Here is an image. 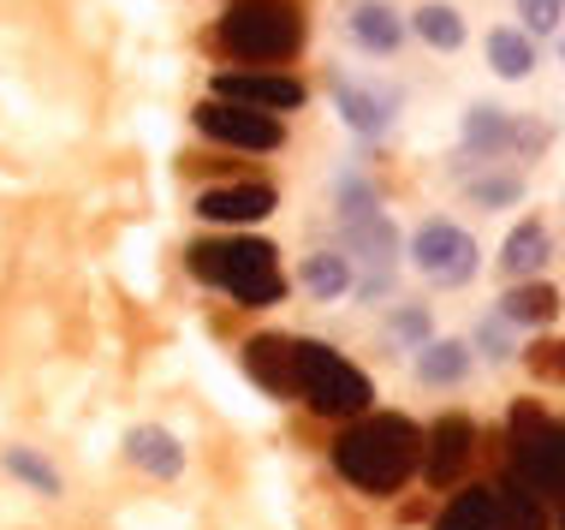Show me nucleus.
Instances as JSON below:
<instances>
[{
    "mask_svg": "<svg viewBox=\"0 0 565 530\" xmlns=\"http://www.w3.org/2000/svg\"><path fill=\"white\" fill-rule=\"evenodd\" d=\"M423 459V430L399 412H363L333 442V471L363 495H399Z\"/></svg>",
    "mask_w": 565,
    "mask_h": 530,
    "instance_id": "1",
    "label": "nucleus"
},
{
    "mask_svg": "<svg viewBox=\"0 0 565 530\" xmlns=\"http://www.w3.org/2000/svg\"><path fill=\"white\" fill-rule=\"evenodd\" d=\"M191 275L203 286L233 293L244 310H268L286 298V275H280V251L268 239H196L185 251Z\"/></svg>",
    "mask_w": 565,
    "mask_h": 530,
    "instance_id": "2",
    "label": "nucleus"
},
{
    "mask_svg": "<svg viewBox=\"0 0 565 530\" xmlns=\"http://www.w3.org/2000/svg\"><path fill=\"white\" fill-rule=\"evenodd\" d=\"M221 49L250 66H280L303 49V19L292 0H233L221 19Z\"/></svg>",
    "mask_w": 565,
    "mask_h": 530,
    "instance_id": "3",
    "label": "nucleus"
},
{
    "mask_svg": "<svg viewBox=\"0 0 565 530\" xmlns=\"http://www.w3.org/2000/svg\"><path fill=\"white\" fill-rule=\"evenodd\" d=\"M298 400L316 417H363L375 388L345 352H333L322 340H298Z\"/></svg>",
    "mask_w": 565,
    "mask_h": 530,
    "instance_id": "4",
    "label": "nucleus"
},
{
    "mask_svg": "<svg viewBox=\"0 0 565 530\" xmlns=\"http://www.w3.org/2000/svg\"><path fill=\"white\" fill-rule=\"evenodd\" d=\"M507 471L518 483H530L536 495H565V423H554L542 405H512V423H507Z\"/></svg>",
    "mask_w": 565,
    "mask_h": 530,
    "instance_id": "5",
    "label": "nucleus"
},
{
    "mask_svg": "<svg viewBox=\"0 0 565 530\" xmlns=\"http://www.w3.org/2000/svg\"><path fill=\"white\" fill-rule=\"evenodd\" d=\"M411 263H417V275H429L435 286H465L477 275V239L452 221H423L417 239H411Z\"/></svg>",
    "mask_w": 565,
    "mask_h": 530,
    "instance_id": "6",
    "label": "nucleus"
},
{
    "mask_svg": "<svg viewBox=\"0 0 565 530\" xmlns=\"http://www.w3.org/2000/svg\"><path fill=\"white\" fill-rule=\"evenodd\" d=\"M196 131L215 144H233V149H280L286 144V126L274 114H256V108H238V102H196Z\"/></svg>",
    "mask_w": 565,
    "mask_h": 530,
    "instance_id": "7",
    "label": "nucleus"
},
{
    "mask_svg": "<svg viewBox=\"0 0 565 530\" xmlns=\"http://www.w3.org/2000/svg\"><path fill=\"white\" fill-rule=\"evenodd\" d=\"M470 453H477V430H470V417H440L423 430V459H417V471L435 483V489H447V483L465 477V465H470Z\"/></svg>",
    "mask_w": 565,
    "mask_h": 530,
    "instance_id": "8",
    "label": "nucleus"
},
{
    "mask_svg": "<svg viewBox=\"0 0 565 530\" xmlns=\"http://www.w3.org/2000/svg\"><path fill=\"white\" fill-rule=\"evenodd\" d=\"M215 102H238L256 114H286L303 102V84L286 72H215Z\"/></svg>",
    "mask_w": 565,
    "mask_h": 530,
    "instance_id": "9",
    "label": "nucleus"
},
{
    "mask_svg": "<svg viewBox=\"0 0 565 530\" xmlns=\"http://www.w3.org/2000/svg\"><path fill=\"white\" fill-rule=\"evenodd\" d=\"M244 370H250V382L274 393V400H292L298 393V340L286 335H256L244 346Z\"/></svg>",
    "mask_w": 565,
    "mask_h": 530,
    "instance_id": "10",
    "label": "nucleus"
},
{
    "mask_svg": "<svg viewBox=\"0 0 565 530\" xmlns=\"http://www.w3.org/2000/svg\"><path fill=\"white\" fill-rule=\"evenodd\" d=\"M196 215L221 221V226H250V221L274 215V186H263V179H233V186H215V191H203Z\"/></svg>",
    "mask_w": 565,
    "mask_h": 530,
    "instance_id": "11",
    "label": "nucleus"
},
{
    "mask_svg": "<svg viewBox=\"0 0 565 530\" xmlns=\"http://www.w3.org/2000/svg\"><path fill=\"white\" fill-rule=\"evenodd\" d=\"M345 30H351V42L370 49V54H393L405 42V24H399V12H393L387 0H351V7H345Z\"/></svg>",
    "mask_w": 565,
    "mask_h": 530,
    "instance_id": "12",
    "label": "nucleus"
},
{
    "mask_svg": "<svg viewBox=\"0 0 565 530\" xmlns=\"http://www.w3.org/2000/svg\"><path fill=\"white\" fill-rule=\"evenodd\" d=\"M126 459L137 465V471H149V477H179L185 471V447H179V435L156 430V423H143V430L126 435Z\"/></svg>",
    "mask_w": 565,
    "mask_h": 530,
    "instance_id": "13",
    "label": "nucleus"
},
{
    "mask_svg": "<svg viewBox=\"0 0 565 530\" xmlns=\"http://www.w3.org/2000/svg\"><path fill=\"white\" fill-rule=\"evenodd\" d=\"M547 251H554L547 226L542 221H518L512 233H507V245H500V268H507L512 280H530V275H542Z\"/></svg>",
    "mask_w": 565,
    "mask_h": 530,
    "instance_id": "14",
    "label": "nucleus"
},
{
    "mask_svg": "<svg viewBox=\"0 0 565 530\" xmlns=\"http://www.w3.org/2000/svg\"><path fill=\"white\" fill-rule=\"evenodd\" d=\"M559 316V293L542 280H518L507 298H500V322L507 328H547Z\"/></svg>",
    "mask_w": 565,
    "mask_h": 530,
    "instance_id": "15",
    "label": "nucleus"
},
{
    "mask_svg": "<svg viewBox=\"0 0 565 530\" xmlns=\"http://www.w3.org/2000/svg\"><path fill=\"white\" fill-rule=\"evenodd\" d=\"M435 530H500V495L488 483H470L465 495H452Z\"/></svg>",
    "mask_w": 565,
    "mask_h": 530,
    "instance_id": "16",
    "label": "nucleus"
},
{
    "mask_svg": "<svg viewBox=\"0 0 565 530\" xmlns=\"http://www.w3.org/2000/svg\"><path fill=\"white\" fill-rule=\"evenodd\" d=\"M470 375V346L465 340H429L417 352V382L429 388H458Z\"/></svg>",
    "mask_w": 565,
    "mask_h": 530,
    "instance_id": "17",
    "label": "nucleus"
},
{
    "mask_svg": "<svg viewBox=\"0 0 565 530\" xmlns=\"http://www.w3.org/2000/svg\"><path fill=\"white\" fill-rule=\"evenodd\" d=\"M340 114L351 131H363V138H381L393 119V96H381V89H358V84H340Z\"/></svg>",
    "mask_w": 565,
    "mask_h": 530,
    "instance_id": "18",
    "label": "nucleus"
},
{
    "mask_svg": "<svg viewBox=\"0 0 565 530\" xmlns=\"http://www.w3.org/2000/svg\"><path fill=\"white\" fill-rule=\"evenodd\" d=\"M512 149V114L507 108H470L465 114V156H507Z\"/></svg>",
    "mask_w": 565,
    "mask_h": 530,
    "instance_id": "19",
    "label": "nucleus"
},
{
    "mask_svg": "<svg viewBox=\"0 0 565 530\" xmlns=\"http://www.w3.org/2000/svg\"><path fill=\"white\" fill-rule=\"evenodd\" d=\"M494 495H500V530H547V507L530 483H518L507 471V483H500Z\"/></svg>",
    "mask_w": 565,
    "mask_h": 530,
    "instance_id": "20",
    "label": "nucleus"
},
{
    "mask_svg": "<svg viewBox=\"0 0 565 530\" xmlns=\"http://www.w3.org/2000/svg\"><path fill=\"white\" fill-rule=\"evenodd\" d=\"M488 66H494L500 78H530L536 49H530L524 30H494V36H488Z\"/></svg>",
    "mask_w": 565,
    "mask_h": 530,
    "instance_id": "21",
    "label": "nucleus"
},
{
    "mask_svg": "<svg viewBox=\"0 0 565 530\" xmlns=\"http://www.w3.org/2000/svg\"><path fill=\"white\" fill-rule=\"evenodd\" d=\"M417 36L429 42V49H440V54H452V49H465V19H458L452 7H417Z\"/></svg>",
    "mask_w": 565,
    "mask_h": 530,
    "instance_id": "22",
    "label": "nucleus"
},
{
    "mask_svg": "<svg viewBox=\"0 0 565 530\" xmlns=\"http://www.w3.org/2000/svg\"><path fill=\"white\" fill-rule=\"evenodd\" d=\"M303 286H310L316 298H340L345 286H351V268H345V256H333V251H316L310 263H303Z\"/></svg>",
    "mask_w": 565,
    "mask_h": 530,
    "instance_id": "23",
    "label": "nucleus"
},
{
    "mask_svg": "<svg viewBox=\"0 0 565 530\" xmlns=\"http://www.w3.org/2000/svg\"><path fill=\"white\" fill-rule=\"evenodd\" d=\"M7 471L24 477L30 489H42V495H60V471L49 459H36V453H24V447H7Z\"/></svg>",
    "mask_w": 565,
    "mask_h": 530,
    "instance_id": "24",
    "label": "nucleus"
},
{
    "mask_svg": "<svg viewBox=\"0 0 565 530\" xmlns=\"http://www.w3.org/2000/svg\"><path fill=\"white\" fill-rule=\"evenodd\" d=\"M524 363H530V375H536V382L565 388V340H536L524 352Z\"/></svg>",
    "mask_w": 565,
    "mask_h": 530,
    "instance_id": "25",
    "label": "nucleus"
},
{
    "mask_svg": "<svg viewBox=\"0 0 565 530\" xmlns=\"http://www.w3.org/2000/svg\"><path fill=\"white\" fill-rule=\"evenodd\" d=\"M470 197H477L482 209H507V203H518V197H524V186H518L512 173H500V179H477V186H470Z\"/></svg>",
    "mask_w": 565,
    "mask_h": 530,
    "instance_id": "26",
    "label": "nucleus"
},
{
    "mask_svg": "<svg viewBox=\"0 0 565 530\" xmlns=\"http://www.w3.org/2000/svg\"><path fill=\"white\" fill-rule=\"evenodd\" d=\"M559 7L565 0H518V19L542 36V30H559Z\"/></svg>",
    "mask_w": 565,
    "mask_h": 530,
    "instance_id": "27",
    "label": "nucleus"
},
{
    "mask_svg": "<svg viewBox=\"0 0 565 530\" xmlns=\"http://www.w3.org/2000/svg\"><path fill=\"white\" fill-rule=\"evenodd\" d=\"M393 335H399V340H411V346L423 352V346H429V316H423L417 305H411V310H399V316H393Z\"/></svg>",
    "mask_w": 565,
    "mask_h": 530,
    "instance_id": "28",
    "label": "nucleus"
},
{
    "mask_svg": "<svg viewBox=\"0 0 565 530\" xmlns=\"http://www.w3.org/2000/svg\"><path fill=\"white\" fill-rule=\"evenodd\" d=\"M477 346L488 352V363H507V358H512V346H507V322H500V316H494V322H482V328H477Z\"/></svg>",
    "mask_w": 565,
    "mask_h": 530,
    "instance_id": "29",
    "label": "nucleus"
},
{
    "mask_svg": "<svg viewBox=\"0 0 565 530\" xmlns=\"http://www.w3.org/2000/svg\"><path fill=\"white\" fill-rule=\"evenodd\" d=\"M559 530H565V512H559Z\"/></svg>",
    "mask_w": 565,
    "mask_h": 530,
    "instance_id": "30",
    "label": "nucleus"
}]
</instances>
